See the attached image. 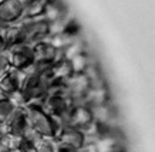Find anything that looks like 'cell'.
Returning <instances> with one entry per match:
<instances>
[{
    "instance_id": "obj_3",
    "label": "cell",
    "mask_w": 155,
    "mask_h": 152,
    "mask_svg": "<svg viewBox=\"0 0 155 152\" xmlns=\"http://www.w3.org/2000/svg\"><path fill=\"white\" fill-rule=\"evenodd\" d=\"M12 70H26L33 64V48L28 44H16L3 51Z\"/></svg>"
},
{
    "instance_id": "obj_4",
    "label": "cell",
    "mask_w": 155,
    "mask_h": 152,
    "mask_svg": "<svg viewBox=\"0 0 155 152\" xmlns=\"http://www.w3.org/2000/svg\"><path fill=\"white\" fill-rule=\"evenodd\" d=\"M48 90V84L41 74H27L20 91L24 94L28 102H41Z\"/></svg>"
},
{
    "instance_id": "obj_18",
    "label": "cell",
    "mask_w": 155,
    "mask_h": 152,
    "mask_svg": "<svg viewBox=\"0 0 155 152\" xmlns=\"http://www.w3.org/2000/svg\"><path fill=\"white\" fill-rule=\"evenodd\" d=\"M10 70V66L9 63H7V58H6V56L2 53L0 54V77L3 76L6 71H9Z\"/></svg>"
},
{
    "instance_id": "obj_22",
    "label": "cell",
    "mask_w": 155,
    "mask_h": 152,
    "mask_svg": "<svg viewBox=\"0 0 155 152\" xmlns=\"http://www.w3.org/2000/svg\"><path fill=\"white\" fill-rule=\"evenodd\" d=\"M3 100H6V95L2 92V90H0V101H3Z\"/></svg>"
},
{
    "instance_id": "obj_17",
    "label": "cell",
    "mask_w": 155,
    "mask_h": 152,
    "mask_svg": "<svg viewBox=\"0 0 155 152\" xmlns=\"http://www.w3.org/2000/svg\"><path fill=\"white\" fill-rule=\"evenodd\" d=\"M13 111V107L9 104L7 100H3L0 101V124H5L9 118V115L12 114Z\"/></svg>"
},
{
    "instance_id": "obj_8",
    "label": "cell",
    "mask_w": 155,
    "mask_h": 152,
    "mask_svg": "<svg viewBox=\"0 0 155 152\" xmlns=\"http://www.w3.org/2000/svg\"><path fill=\"white\" fill-rule=\"evenodd\" d=\"M54 138L57 139L58 144L70 147V148H74V149H81L85 142L84 135H83V132H81L80 129L73 128V127H67V125L58 128Z\"/></svg>"
},
{
    "instance_id": "obj_20",
    "label": "cell",
    "mask_w": 155,
    "mask_h": 152,
    "mask_svg": "<svg viewBox=\"0 0 155 152\" xmlns=\"http://www.w3.org/2000/svg\"><path fill=\"white\" fill-rule=\"evenodd\" d=\"M6 43H5V40H3V37H2V34H0V54H2V53L5 51L6 50Z\"/></svg>"
},
{
    "instance_id": "obj_1",
    "label": "cell",
    "mask_w": 155,
    "mask_h": 152,
    "mask_svg": "<svg viewBox=\"0 0 155 152\" xmlns=\"http://www.w3.org/2000/svg\"><path fill=\"white\" fill-rule=\"evenodd\" d=\"M27 117V125L41 137H56L58 125L50 115L43 109L38 102H28L24 108Z\"/></svg>"
},
{
    "instance_id": "obj_5",
    "label": "cell",
    "mask_w": 155,
    "mask_h": 152,
    "mask_svg": "<svg viewBox=\"0 0 155 152\" xmlns=\"http://www.w3.org/2000/svg\"><path fill=\"white\" fill-rule=\"evenodd\" d=\"M24 6L19 0H0V26H13L23 20Z\"/></svg>"
},
{
    "instance_id": "obj_2",
    "label": "cell",
    "mask_w": 155,
    "mask_h": 152,
    "mask_svg": "<svg viewBox=\"0 0 155 152\" xmlns=\"http://www.w3.org/2000/svg\"><path fill=\"white\" fill-rule=\"evenodd\" d=\"M20 38L21 43L33 46V44L43 41L48 36V23L41 17L37 19H24L19 23Z\"/></svg>"
},
{
    "instance_id": "obj_10",
    "label": "cell",
    "mask_w": 155,
    "mask_h": 152,
    "mask_svg": "<svg viewBox=\"0 0 155 152\" xmlns=\"http://www.w3.org/2000/svg\"><path fill=\"white\" fill-rule=\"evenodd\" d=\"M111 102V97L108 92V87H90L88 91L85 92L84 98L81 101V104H85L87 107H97V105H103Z\"/></svg>"
},
{
    "instance_id": "obj_9",
    "label": "cell",
    "mask_w": 155,
    "mask_h": 152,
    "mask_svg": "<svg viewBox=\"0 0 155 152\" xmlns=\"http://www.w3.org/2000/svg\"><path fill=\"white\" fill-rule=\"evenodd\" d=\"M33 63H44V64H54L58 61V51L53 47L51 44L46 41V38L43 41L33 44Z\"/></svg>"
},
{
    "instance_id": "obj_13",
    "label": "cell",
    "mask_w": 155,
    "mask_h": 152,
    "mask_svg": "<svg viewBox=\"0 0 155 152\" xmlns=\"http://www.w3.org/2000/svg\"><path fill=\"white\" fill-rule=\"evenodd\" d=\"M47 3H48V0H30V3H27V5L24 6L23 20L41 17Z\"/></svg>"
},
{
    "instance_id": "obj_12",
    "label": "cell",
    "mask_w": 155,
    "mask_h": 152,
    "mask_svg": "<svg viewBox=\"0 0 155 152\" xmlns=\"http://www.w3.org/2000/svg\"><path fill=\"white\" fill-rule=\"evenodd\" d=\"M67 16V7L63 0H48L46 9L43 11L41 19H44L47 23H51L54 20H58L61 17Z\"/></svg>"
},
{
    "instance_id": "obj_21",
    "label": "cell",
    "mask_w": 155,
    "mask_h": 152,
    "mask_svg": "<svg viewBox=\"0 0 155 152\" xmlns=\"http://www.w3.org/2000/svg\"><path fill=\"white\" fill-rule=\"evenodd\" d=\"M3 151H6V149H5V147H3V142H2V138H0V152H3Z\"/></svg>"
},
{
    "instance_id": "obj_11",
    "label": "cell",
    "mask_w": 155,
    "mask_h": 152,
    "mask_svg": "<svg viewBox=\"0 0 155 152\" xmlns=\"http://www.w3.org/2000/svg\"><path fill=\"white\" fill-rule=\"evenodd\" d=\"M7 125V131L9 134L13 135H19L23 137L24 129L27 128V117H26V111L24 109H13L12 114L6 121Z\"/></svg>"
},
{
    "instance_id": "obj_16",
    "label": "cell",
    "mask_w": 155,
    "mask_h": 152,
    "mask_svg": "<svg viewBox=\"0 0 155 152\" xmlns=\"http://www.w3.org/2000/svg\"><path fill=\"white\" fill-rule=\"evenodd\" d=\"M6 100L9 101V104L13 107V109H24L26 107H27V104H28L27 98L24 97V94L20 90L14 91L13 94L7 95V97H6Z\"/></svg>"
},
{
    "instance_id": "obj_6",
    "label": "cell",
    "mask_w": 155,
    "mask_h": 152,
    "mask_svg": "<svg viewBox=\"0 0 155 152\" xmlns=\"http://www.w3.org/2000/svg\"><path fill=\"white\" fill-rule=\"evenodd\" d=\"M91 122H93V115H91L90 107H87L85 104H74L67 115L66 125L83 131Z\"/></svg>"
},
{
    "instance_id": "obj_19",
    "label": "cell",
    "mask_w": 155,
    "mask_h": 152,
    "mask_svg": "<svg viewBox=\"0 0 155 152\" xmlns=\"http://www.w3.org/2000/svg\"><path fill=\"white\" fill-rule=\"evenodd\" d=\"M56 152H81L80 149H74V148H70V147H66V145H61L58 144Z\"/></svg>"
},
{
    "instance_id": "obj_15",
    "label": "cell",
    "mask_w": 155,
    "mask_h": 152,
    "mask_svg": "<svg viewBox=\"0 0 155 152\" xmlns=\"http://www.w3.org/2000/svg\"><path fill=\"white\" fill-rule=\"evenodd\" d=\"M91 61H90L88 54L83 53V54H78V56L71 58L70 61H68V64H70V68L73 74H84L85 68L88 67Z\"/></svg>"
},
{
    "instance_id": "obj_14",
    "label": "cell",
    "mask_w": 155,
    "mask_h": 152,
    "mask_svg": "<svg viewBox=\"0 0 155 152\" xmlns=\"http://www.w3.org/2000/svg\"><path fill=\"white\" fill-rule=\"evenodd\" d=\"M57 147H58V142L54 137H38L31 144L34 152H56Z\"/></svg>"
},
{
    "instance_id": "obj_7",
    "label": "cell",
    "mask_w": 155,
    "mask_h": 152,
    "mask_svg": "<svg viewBox=\"0 0 155 152\" xmlns=\"http://www.w3.org/2000/svg\"><path fill=\"white\" fill-rule=\"evenodd\" d=\"M27 77V73L24 70H12L6 71L3 76L0 77V90L7 97V95L13 94L14 91L20 90L21 84L24 82Z\"/></svg>"
}]
</instances>
